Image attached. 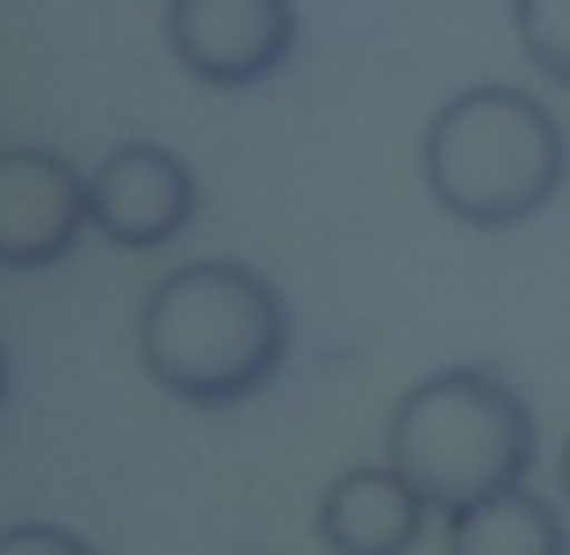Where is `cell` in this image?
<instances>
[{"label":"cell","mask_w":570,"mask_h":555,"mask_svg":"<svg viewBox=\"0 0 570 555\" xmlns=\"http://www.w3.org/2000/svg\"><path fill=\"white\" fill-rule=\"evenodd\" d=\"M0 412H8V347H0Z\"/></svg>","instance_id":"obj_11"},{"label":"cell","mask_w":570,"mask_h":555,"mask_svg":"<svg viewBox=\"0 0 570 555\" xmlns=\"http://www.w3.org/2000/svg\"><path fill=\"white\" fill-rule=\"evenodd\" d=\"M87 224H95V202L66 152H43V145L0 152V267L14 275L66 267Z\"/></svg>","instance_id":"obj_5"},{"label":"cell","mask_w":570,"mask_h":555,"mask_svg":"<svg viewBox=\"0 0 570 555\" xmlns=\"http://www.w3.org/2000/svg\"><path fill=\"white\" fill-rule=\"evenodd\" d=\"M426 527V498L397 469H347L318 505V542L333 555H412Z\"/></svg>","instance_id":"obj_7"},{"label":"cell","mask_w":570,"mask_h":555,"mask_svg":"<svg viewBox=\"0 0 570 555\" xmlns=\"http://www.w3.org/2000/svg\"><path fill=\"white\" fill-rule=\"evenodd\" d=\"M383 447L390 469L426 498V513L455 519L534 476V412L505 375L441 368L397 397Z\"/></svg>","instance_id":"obj_2"},{"label":"cell","mask_w":570,"mask_h":555,"mask_svg":"<svg viewBox=\"0 0 570 555\" xmlns=\"http://www.w3.org/2000/svg\"><path fill=\"white\" fill-rule=\"evenodd\" d=\"M513 29H520V51L534 58V72L570 87V0H513Z\"/></svg>","instance_id":"obj_9"},{"label":"cell","mask_w":570,"mask_h":555,"mask_svg":"<svg viewBox=\"0 0 570 555\" xmlns=\"http://www.w3.org/2000/svg\"><path fill=\"white\" fill-rule=\"evenodd\" d=\"M0 555H95V542L51 527V519H14V527H0Z\"/></svg>","instance_id":"obj_10"},{"label":"cell","mask_w":570,"mask_h":555,"mask_svg":"<svg viewBox=\"0 0 570 555\" xmlns=\"http://www.w3.org/2000/svg\"><path fill=\"white\" fill-rule=\"evenodd\" d=\"M419 174H426V195L455 224L505 231V224H528L557 202L563 130L520 87H470V95H448L433 109L426 145H419Z\"/></svg>","instance_id":"obj_3"},{"label":"cell","mask_w":570,"mask_h":555,"mask_svg":"<svg viewBox=\"0 0 570 555\" xmlns=\"http://www.w3.org/2000/svg\"><path fill=\"white\" fill-rule=\"evenodd\" d=\"M95 202V231L124 252H159L167 238H181L195 224V174L167 145H124L101 159V174L87 181Z\"/></svg>","instance_id":"obj_6"},{"label":"cell","mask_w":570,"mask_h":555,"mask_svg":"<svg viewBox=\"0 0 570 555\" xmlns=\"http://www.w3.org/2000/svg\"><path fill=\"white\" fill-rule=\"evenodd\" d=\"M138 361L167 397L224 412L261 397L289 361V310L275 281L238 260L174 267L138 310Z\"/></svg>","instance_id":"obj_1"},{"label":"cell","mask_w":570,"mask_h":555,"mask_svg":"<svg viewBox=\"0 0 570 555\" xmlns=\"http://www.w3.org/2000/svg\"><path fill=\"white\" fill-rule=\"evenodd\" d=\"M167 43L217 95L275 80L296 51V0H174L167 8Z\"/></svg>","instance_id":"obj_4"},{"label":"cell","mask_w":570,"mask_h":555,"mask_svg":"<svg viewBox=\"0 0 570 555\" xmlns=\"http://www.w3.org/2000/svg\"><path fill=\"white\" fill-rule=\"evenodd\" d=\"M448 555H570V527L528 484L448 519Z\"/></svg>","instance_id":"obj_8"},{"label":"cell","mask_w":570,"mask_h":555,"mask_svg":"<svg viewBox=\"0 0 570 555\" xmlns=\"http://www.w3.org/2000/svg\"><path fill=\"white\" fill-rule=\"evenodd\" d=\"M563 498H570V447H563Z\"/></svg>","instance_id":"obj_12"}]
</instances>
